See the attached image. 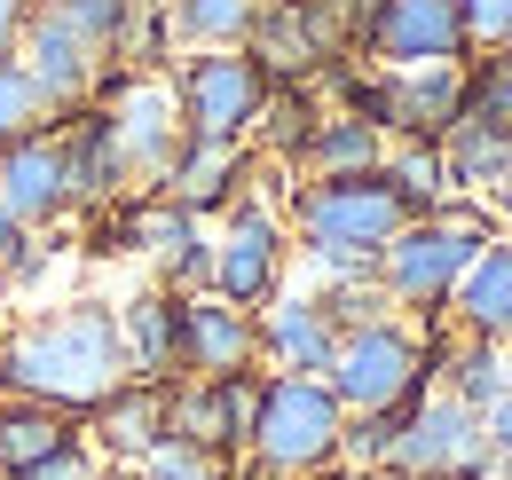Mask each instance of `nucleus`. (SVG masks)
I'll return each instance as SVG.
<instances>
[{
    "label": "nucleus",
    "mask_w": 512,
    "mask_h": 480,
    "mask_svg": "<svg viewBox=\"0 0 512 480\" xmlns=\"http://www.w3.org/2000/svg\"><path fill=\"white\" fill-rule=\"evenodd\" d=\"M127 339L119 307L103 300H64L32 315L24 331H0V394L8 402H48L64 418H87L111 386H127Z\"/></svg>",
    "instance_id": "nucleus-1"
},
{
    "label": "nucleus",
    "mask_w": 512,
    "mask_h": 480,
    "mask_svg": "<svg viewBox=\"0 0 512 480\" xmlns=\"http://www.w3.org/2000/svg\"><path fill=\"white\" fill-rule=\"evenodd\" d=\"M426 205L386 174V166H363V174H316L292 189V229H300V252L316 260L323 276H371L379 252Z\"/></svg>",
    "instance_id": "nucleus-2"
},
{
    "label": "nucleus",
    "mask_w": 512,
    "mask_h": 480,
    "mask_svg": "<svg viewBox=\"0 0 512 480\" xmlns=\"http://www.w3.org/2000/svg\"><path fill=\"white\" fill-rule=\"evenodd\" d=\"M339 433H347V410L323 378H260V410H253V465L260 473H292V480H316L323 465H339Z\"/></svg>",
    "instance_id": "nucleus-3"
},
{
    "label": "nucleus",
    "mask_w": 512,
    "mask_h": 480,
    "mask_svg": "<svg viewBox=\"0 0 512 480\" xmlns=\"http://www.w3.org/2000/svg\"><path fill=\"white\" fill-rule=\"evenodd\" d=\"M481 244H489V229H481L473 213H418V221L379 252V292L394 307L434 315V307H449L457 276L481 260Z\"/></svg>",
    "instance_id": "nucleus-4"
},
{
    "label": "nucleus",
    "mask_w": 512,
    "mask_h": 480,
    "mask_svg": "<svg viewBox=\"0 0 512 480\" xmlns=\"http://www.w3.org/2000/svg\"><path fill=\"white\" fill-rule=\"evenodd\" d=\"M347 48L379 71H426V63H465L473 32L457 0H347Z\"/></svg>",
    "instance_id": "nucleus-5"
},
{
    "label": "nucleus",
    "mask_w": 512,
    "mask_h": 480,
    "mask_svg": "<svg viewBox=\"0 0 512 480\" xmlns=\"http://www.w3.org/2000/svg\"><path fill=\"white\" fill-rule=\"evenodd\" d=\"M268 71L253 48H190L174 71V103H182V134L190 142H245L268 111Z\"/></svg>",
    "instance_id": "nucleus-6"
},
{
    "label": "nucleus",
    "mask_w": 512,
    "mask_h": 480,
    "mask_svg": "<svg viewBox=\"0 0 512 480\" xmlns=\"http://www.w3.org/2000/svg\"><path fill=\"white\" fill-rule=\"evenodd\" d=\"M323 386L339 394L347 418H363V410H402V402L426 394V347H418L394 315H379V323H363V331H339V355L323 370Z\"/></svg>",
    "instance_id": "nucleus-7"
},
{
    "label": "nucleus",
    "mask_w": 512,
    "mask_h": 480,
    "mask_svg": "<svg viewBox=\"0 0 512 480\" xmlns=\"http://www.w3.org/2000/svg\"><path fill=\"white\" fill-rule=\"evenodd\" d=\"M481 457H489L481 410H465L457 394H418L402 433H394V449H386L379 480H449L465 465H481Z\"/></svg>",
    "instance_id": "nucleus-8"
},
{
    "label": "nucleus",
    "mask_w": 512,
    "mask_h": 480,
    "mask_svg": "<svg viewBox=\"0 0 512 480\" xmlns=\"http://www.w3.org/2000/svg\"><path fill=\"white\" fill-rule=\"evenodd\" d=\"M103 126H111V150H119V174L127 181H166L174 166V150L190 142L182 134V103H174V79H150V71H134L111 87V103H103Z\"/></svg>",
    "instance_id": "nucleus-9"
},
{
    "label": "nucleus",
    "mask_w": 512,
    "mask_h": 480,
    "mask_svg": "<svg viewBox=\"0 0 512 480\" xmlns=\"http://www.w3.org/2000/svg\"><path fill=\"white\" fill-rule=\"evenodd\" d=\"M284 260H292L284 221H276L260 197H237L229 221H221V237H213V292L253 315V307H268L284 292Z\"/></svg>",
    "instance_id": "nucleus-10"
},
{
    "label": "nucleus",
    "mask_w": 512,
    "mask_h": 480,
    "mask_svg": "<svg viewBox=\"0 0 512 480\" xmlns=\"http://www.w3.org/2000/svg\"><path fill=\"white\" fill-rule=\"evenodd\" d=\"M253 410H260V370H229V378H174L166 386V433L190 449H245L253 441Z\"/></svg>",
    "instance_id": "nucleus-11"
},
{
    "label": "nucleus",
    "mask_w": 512,
    "mask_h": 480,
    "mask_svg": "<svg viewBox=\"0 0 512 480\" xmlns=\"http://www.w3.org/2000/svg\"><path fill=\"white\" fill-rule=\"evenodd\" d=\"M0 205L24 229H48V221H64L71 205H79V189H71V142H64L56 119L40 126V134L0 142Z\"/></svg>",
    "instance_id": "nucleus-12"
},
{
    "label": "nucleus",
    "mask_w": 512,
    "mask_h": 480,
    "mask_svg": "<svg viewBox=\"0 0 512 480\" xmlns=\"http://www.w3.org/2000/svg\"><path fill=\"white\" fill-rule=\"evenodd\" d=\"M16 63L40 79L48 111H79V103L103 87V56H95V48L71 32L48 0H32V16H24V32H16Z\"/></svg>",
    "instance_id": "nucleus-13"
},
{
    "label": "nucleus",
    "mask_w": 512,
    "mask_h": 480,
    "mask_svg": "<svg viewBox=\"0 0 512 480\" xmlns=\"http://www.w3.org/2000/svg\"><path fill=\"white\" fill-rule=\"evenodd\" d=\"M260 362V331L221 292H182V378H229Z\"/></svg>",
    "instance_id": "nucleus-14"
},
{
    "label": "nucleus",
    "mask_w": 512,
    "mask_h": 480,
    "mask_svg": "<svg viewBox=\"0 0 512 480\" xmlns=\"http://www.w3.org/2000/svg\"><path fill=\"white\" fill-rule=\"evenodd\" d=\"M253 331H260V355L292 378H323L339 355V323L323 315L316 292H276L268 307H253Z\"/></svg>",
    "instance_id": "nucleus-15"
},
{
    "label": "nucleus",
    "mask_w": 512,
    "mask_h": 480,
    "mask_svg": "<svg viewBox=\"0 0 512 480\" xmlns=\"http://www.w3.org/2000/svg\"><path fill=\"white\" fill-rule=\"evenodd\" d=\"M127 244H142L158 260V284L166 292H213V237L197 229V213L158 197V205H142L127 221Z\"/></svg>",
    "instance_id": "nucleus-16"
},
{
    "label": "nucleus",
    "mask_w": 512,
    "mask_h": 480,
    "mask_svg": "<svg viewBox=\"0 0 512 480\" xmlns=\"http://www.w3.org/2000/svg\"><path fill=\"white\" fill-rule=\"evenodd\" d=\"M119 339H127V370L150 386H174L182 378V292L150 284L119 307Z\"/></svg>",
    "instance_id": "nucleus-17"
},
{
    "label": "nucleus",
    "mask_w": 512,
    "mask_h": 480,
    "mask_svg": "<svg viewBox=\"0 0 512 480\" xmlns=\"http://www.w3.org/2000/svg\"><path fill=\"white\" fill-rule=\"evenodd\" d=\"M87 418H95V449H103L111 465H142V457L166 441V386L127 378V386H111Z\"/></svg>",
    "instance_id": "nucleus-18"
},
{
    "label": "nucleus",
    "mask_w": 512,
    "mask_h": 480,
    "mask_svg": "<svg viewBox=\"0 0 512 480\" xmlns=\"http://www.w3.org/2000/svg\"><path fill=\"white\" fill-rule=\"evenodd\" d=\"M237 181H245V142H182L174 150V166H166V205H182V213H229L237 205Z\"/></svg>",
    "instance_id": "nucleus-19"
},
{
    "label": "nucleus",
    "mask_w": 512,
    "mask_h": 480,
    "mask_svg": "<svg viewBox=\"0 0 512 480\" xmlns=\"http://www.w3.org/2000/svg\"><path fill=\"white\" fill-rule=\"evenodd\" d=\"M449 307L465 315V339H489V347H512V244H481V260L457 276Z\"/></svg>",
    "instance_id": "nucleus-20"
},
{
    "label": "nucleus",
    "mask_w": 512,
    "mask_h": 480,
    "mask_svg": "<svg viewBox=\"0 0 512 480\" xmlns=\"http://www.w3.org/2000/svg\"><path fill=\"white\" fill-rule=\"evenodd\" d=\"M79 441V425L64 410H48V402H0V473H32V465H48L56 449Z\"/></svg>",
    "instance_id": "nucleus-21"
},
{
    "label": "nucleus",
    "mask_w": 512,
    "mask_h": 480,
    "mask_svg": "<svg viewBox=\"0 0 512 480\" xmlns=\"http://www.w3.org/2000/svg\"><path fill=\"white\" fill-rule=\"evenodd\" d=\"M300 166L308 174H363V166H386V134L355 111H323L316 134L300 142Z\"/></svg>",
    "instance_id": "nucleus-22"
},
{
    "label": "nucleus",
    "mask_w": 512,
    "mask_h": 480,
    "mask_svg": "<svg viewBox=\"0 0 512 480\" xmlns=\"http://www.w3.org/2000/svg\"><path fill=\"white\" fill-rule=\"evenodd\" d=\"M505 142H512V126L457 111L449 134H442V181H449V189H489L497 166H505Z\"/></svg>",
    "instance_id": "nucleus-23"
},
{
    "label": "nucleus",
    "mask_w": 512,
    "mask_h": 480,
    "mask_svg": "<svg viewBox=\"0 0 512 480\" xmlns=\"http://www.w3.org/2000/svg\"><path fill=\"white\" fill-rule=\"evenodd\" d=\"M253 0H166V32L182 48H245L253 40Z\"/></svg>",
    "instance_id": "nucleus-24"
},
{
    "label": "nucleus",
    "mask_w": 512,
    "mask_h": 480,
    "mask_svg": "<svg viewBox=\"0 0 512 480\" xmlns=\"http://www.w3.org/2000/svg\"><path fill=\"white\" fill-rule=\"evenodd\" d=\"M442 370H449V394H457L465 410H489V402H505V347H489V339H465V347H457Z\"/></svg>",
    "instance_id": "nucleus-25"
},
{
    "label": "nucleus",
    "mask_w": 512,
    "mask_h": 480,
    "mask_svg": "<svg viewBox=\"0 0 512 480\" xmlns=\"http://www.w3.org/2000/svg\"><path fill=\"white\" fill-rule=\"evenodd\" d=\"M48 119H56V111H48L40 79H32L16 56H0V142H16V134H40Z\"/></svg>",
    "instance_id": "nucleus-26"
},
{
    "label": "nucleus",
    "mask_w": 512,
    "mask_h": 480,
    "mask_svg": "<svg viewBox=\"0 0 512 480\" xmlns=\"http://www.w3.org/2000/svg\"><path fill=\"white\" fill-rule=\"evenodd\" d=\"M48 8L64 16L95 56H111V48H119V32H127V16H134V0H48Z\"/></svg>",
    "instance_id": "nucleus-27"
},
{
    "label": "nucleus",
    "mask_w": 512,
    "mask_h": 480,
    "mask_svg": "<svg viewBox=\"0 0 512 480\" xmlns=\"http://www.w3.org/2000/svg\"><path fill=\"white\" fill-rule=\"evenodd\" d=\"M134 480H229V465H221L213 449H190V441H174V433H166V441L134 465Z\"/></svg>",
    "instance_id": "nucleus-28"
},
{
    "label": "nucleus",
    "mask_w": 512,
    "mask_h": 480,
    "mask_svg": "<svg viewBox=\"0 0 512 480\" xmlns=\"http://www.w3.org/2000/svg\"><path fill=\"white\" fill-rule=\"evenodd\" d=\"M465 111H473V119L512 126V48H497L489 71H473V79H465Z\"/></svg>",
    "instance_id": "nucleus-29"
},
{
    "label": "nucleus",
    "mask_w": 512,
    "mask_h": 480,
    "mask_svg": "<svg viewBox=\"0 0 512 480\" xmlns=\"http://www.w3.org/2000/svg\"><path fill=\"white\" fill-rule=\"evenodd\" d=\"M473 48H512V0H457Z\"/></svg>",
    "instance_id": "nucleus-30"
},
{
    "label": "nucleus",
    "mask_w": 512,
    "mask_h": 480,
    "mask_svg": "<svg viewBox=\"0 0 512 480\" xmlns=\"http://www.w3.org/2000/svg\"><path fill=\"white\" fill-rule=\"evenodd\" d=\"M16 480H95V457H87V441H71V449H56L48 465H32V473Z\"/></svg>",
    "instance_id": "nucleus-31"
},
{
    "label": "nucleus",
    "mask_w": 512,
    "mask_h": 480,
    "mask_svg": "<svg viewBox=\"0 0 512 480\" xmlns=\"http://www.w3.org/2000/svg\"><path fill=\"white\" fill-rule=\"evenodd\" d=\"M481 433H489V457H512V394L481 410Z\"/></svg>",
    "instance_id": "nucleus-32"
},
{
    "label": "nucleus",
    "mask_w": 512,
    "mask_h": 480,
    "mask_svg": "<svg viewBox=\"0 0 512 480\" xmlns=\"http://www.w3.org/2000/svg\"><path fill=\"white\" fill-rule=\"evenodd\" d=\"M32 0H0V56H16V32H24Z\"/></svg>",
    "instance_id": "nucleus-33"
},
{
    "label": "nucleus",
    "mask_w": 512,
    "mask_h": 480,
    "mask_svg": "<svg viewBox=\"0 0 512 480\" xmlns=\"http://www.w3.org/2000/svg\"><path fill=\"white\" fill-rule=\"evenodd\" d=\"M16 244H24V221L0 205V276H8V260H16Z\"/></svg>",
    "instance_id": "nucleus-34"
},
{
    "label": "nucleus",
    "mask_w": 512,
    "mask_h": 480,
    "mask_svg": "<svg viewBox=\"0 0 512 480\" xmlns=\"http://www.w3.org/2000/svg\"><path fill=\"white\" fill-rule=\"evenodd\" d=\"M489 189H497V205H505V221H512V142H505V166H497V181H489Z\"/></svg>",
    "instance_id": "nucleus-35"
},
{
    "label": "nucleus",
    "mask_w": 512,
    "mask_h": 480,
    "mask_svg": "<svg viewBox=\"0 0 512 480\" xmlns=\"http://www.w3.org/2000/svg\"><path fill=\"white\" fill-rule=\"evenodd\" d=\"M449 480H505V473H497V465L481 457V465H465V473H449Z\"/></svg>",
    "instance_id": "nucleus-36"
},
{
    "label": "nucleus",
    "mask_w": 512,
    "mask_h": 480,
    "mask_svg": "<svg viewBox=\"0 0 512 480\" xmlns=\"http://www.w3.org/2000/svg\"><path fill=\"white\" fill-rule=\"evenodd\" d=\"M95 480H134V465H111V473H95Z\"/></svg>",
    "instance_id": "nucleus-37"
},
{
    "label": "nucleus",
    "mask_w": 512,
    "mask_h": 480,
    "mask_svg": "<svg viewBox=\"0 0 512 480\" xmlns=\"http://www.w3.org/2000/svg\"><path fill=\"white\" fill-rule=\"evenodd\" d=\"M253 480H292V473H260V465H253Z\"/></svg>",
    "instance_id": "nucleus-38"
},
{
    "label": "nucleus",
    "mask_w": 512,
    "mask_h": 480,
    "mask_svg": "<svg viewBox=\"0 0 512 480\" xmlns=\"http://www.w3.org/2000/svg\"><path fill=\"white\" fill-rule=\"evenodd\" d=\"M497 473H505V480H512V457H497Z\"/></svg>",
    "instance_id": "nucleus-39"
},
{
    "label": "nucleus",
    "mask_w": 512,
    "mask_h": 480,
    "mask_svg": "<svg viewBox=\"0 0 512 480\" xmlns=\"http://www.w3.org/2000/svg\"><path fill=\"white\" fill-rule=\"evenodd\" d=\"M505 394H512V355H505Z\"/></svg>",
    "instance_id": "nucleus-40"
},
{
    "label": "nucleus",
    "mask_w": 512,
    "mask_h": 480,
    "mask_svg": "<svg viewBox=\"0 0 512 480\" xmlns=\"http://www.w3.org/2000/svg\"><path fill=\"white\" fill-rule=\"evenodd\" d=\"M253 8H276V0H253Z\"/></svg>",
    "instance_id": "nucleus-41"
},
{
    "label": "nucleus",
    "mask_w": 512,
    "mask_h": 480,
    "mask_svg": "<svg viewBox=\"0 0 512 480\" xmlns=\"http://www.w3.org/2000/svg\"><path fill=\"white\" fill-rule=\"evenodd\" d=\"M0 480H8V473H0Z\"/></svg>",
    "instance_id": "nucleus-42"
}]
</instances>
